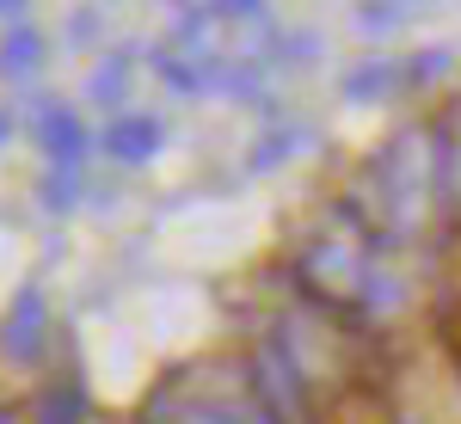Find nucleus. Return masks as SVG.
Returning <instances> with one entry per match:
<instances>
[{
    "label": "nucleus",
    "instance_id": "obj_1",
    "mask_svg": "<svg viewBox=\"0 0 461 424\" xmlns=\"http://www.w3.org/2000/svg\"><path fill=\"white\" fill-rule=\"evenodd\" d=\"M252 375L302 424H393V369L369 320H351L320 302H295L271 320Z\"/></svg>",
    "mask_w": 461,
    "mask_h": 424
},
{
    "label": "nucleus",
    "instance_id": "obj_2",
    "mask_svg": "<svg viewBox=\"0 0 461 424\" xmlns=\"http://www.w3.org/2000/svg\"><path fill=\"white\" fill-rule=\"evenodd\" d=\"M388 240L375 228H363L351 210H339L332 221H320L308 234V247L295 252V283L302 295L320 308H339L351 320H375L400 295V283L388 271Z\"/></svg>",
    "mask_w": 461,
    "mask_h": 424
},
{
    "label": "nucleus",
    "instance_id": "obj_3",
    "mask_svg": "<svg viewBox=\"0 0 461 424\" xmlns=\"http://www.w3.org/2000/svg\"><path fill=\"white\" fill-rule=\"evenodd\" d=\"M443 197H449L443 191V136L437 130H406L369 160V173L357 178L345 210L363 228H375L382 240H412V234H425L430 210Z\"/></svg>",
    "mask_w": 461,
    "mask_h": 424
},
{
    "label": "nucleus",
    "instance_id": "obj_4",
    "mask_svg": "<svg viewBox=\"0 0 461 424\" xmlns=\"http://www.w3.org/2000/svg\"><path fill=\"white\" fill-rule=\"evenodd\" d=\"M136 424H284L277 400L252 375V363L210 356V363H185L160 388L148 393Z\"/></svg>",
    "mask_w": 461,
    "mask_h": 424
},
{
    "label": "nucleus",
    "instance_id": "obj_5",
    "mask_svg": "<svg viewBox=\"0 0 461 424\" xmlns=\"http://www.w3.org/2000/svg\"><path fill=\"white\" fill-rule=\"evenodd\" d=\"M154 148H160V123L154 117H117V123H105V154L117 167H142Z\"/></svg>",
    "mask_w": 461,
    "mask_h": 424
},
{
    "label": "nucleus",
    "instance_id": "obj_6",
    "mask_svg": "<svg viewBox=\"0 0 461 424\" xmlns=\"http://www.w3.org/2000/svg\"><path fill=\"white\" fill-rule=\"evenodd\" d=\"M43 148L56 154L62 178H74L80 160H86V130H80V117H74V111H43Z\"/></svg>",
    "mask_w": 461,
    "mask_h": 424
},
{
    "label": "nucleus",
    "instance_id": "obj_7",
    "mask_svg": "<svg viewBox=\"0 0 461 424\" xmlns=\"http://www.w3.org/2000/svg\"><path fill=\"white\" fill-rule=\"evenodd\" d=\"M437 136H443V191L449 203H461V105L437 123Z\"/></svg>",
    "mask_w": 461,
    "mask_h": 424
},
{
    "label": "nucleus",
    "instance_id": "obj_8",
    "mask_svg": "<svg viewBox=\"0 0 461 424\" xmlns=\"http://www.w3.org/2000/svg\"><path fill=\"white\" fill-rule=\"evenodd\" d=\"M37 332H43V302H37V289H25L19 308H13V326H6V345L13 351H32Z\"/></svg>",
    "mask_w": 461,
    "mask_h": 424
},
{
    "label": "nucleus",
    "instance_id": "obj_9",
    "mask_svg": "<svg viewBox=\"0 0 461 424\" xmlns=\"http://www.w3.org/2000/svg\"><path fill=\"white\" fill-rule=\"evenodd\" d=\"M37 56H43V43H37L32 25H13V37L0 43V68H13V74H32L37 68Z\"/></svg>",
    "mask_w": 461,
    "mask_h": 424
},
{
    "label": "nucleus",
    "instance_id": "obj_10",
    "mask_svg": "<svg viewBox=\"0 0 461 424\" xmlns=\"http://www.w3.org/2000/svg\"><path fill=\"white\" fill-rule=\"evenodd\" d=\"M0 136H6V117H0Z\"/></svg>",
    "mask_w": 461,
    "mask_h": 424
},
{
    "label": "nucleus",
    "instance_id": "obj_11",
    "mask_svg": "<svg viewBox=\"0 0 461 424\" xmlns=\"http://www.w3.org/2000/svg\"><path fill=\"white\" fill-rule=\"evenodd\" d=\"M0 412H6V406H0Z\"/></svg>",
    "mask_w": 461,
    "mask_h": 424
}]
</instances>
